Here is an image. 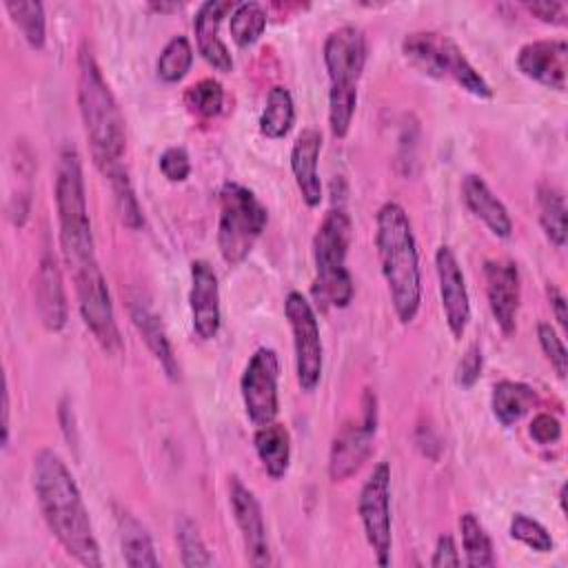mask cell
Masks as SVG:
<instances>
[{"instance_id":"1","label":"cell","mask_w":568,"mask_h":568,"mask_svg":"<svg viewBox=\"0 0 568 568\" xmlns=\"http://www.w3.org/2000/svg\"><path fill=\"white\" fill-rule=\"evenodd\" d=\"M33 493L40 513L69 557L89 568H100V546L84 506L82 493L58 453L38 450L31 468Z\"/></svg>"},{"instance_id":"2","label":"cell","mask_w":568,"mask_h":568,"mask_svg":"<svg viewBox=\"0 0 568 568\" xmlns=\"http://www.w3.org/2000/svg\"><path fill=\"white\" fill-rule=\"evenodd\" d=\"M375 246L395 315L402 324H410L422 304V273L413 226L402 204L384 202L379 206Z\"/></svg>"},{"instance_id":"3","label":"cell","mask_w":568,"mask_h":568,"mask_svg":"<svg viewBox=\"0 0 568 568\" xmlns=\"http://www.w3.org/2000/svg\"><path fill=\"white\" fill-rule=\"evenodd\" d=\"M78 106L91 144V155L98 169L106 175L122 166L126 149L124 118L87 42H82L78 51Z\"/></svg>"},{"instance_id":"4","label":"cell","mask_w":568,"mask_h":568,"mask_svg":"<svg viewBox=\"0 0 568 568\" xmlns=\"http://www.w3.org/2000/svg\"><path fill=\"white\" fill-rule=\"evenodd\" d=\"M324 67L328 73V126L335 138H346L355 106L357 84L366 64V38L359 27L342 24L324 40Z\"/></svg>"},{"instance_id":"5","label":"cell","mask_w":568,"mask_h":568,"mask_svg":"<svg viewBox=\"0 0 568 568\" xmlns=\"http://www.w3.org/2000/svg\"><path fill=\"white\" fill-rule=\"evenodd\" d=\"M55 209L60 224V246L69 271L95 260L91 217L84 195L82 162L75 146H64L55 169Z\"/></svg>"},{"instance_id":"6","label":"cell","mask_w":568,"mask_h":568,"mask_svg":"<svg viewBox=\"0 0 568 568\" xmlns=\"http://www.w3.org/2000/svg\"><path fill=\"white\" fill-rule=\"evenodd\" d=\"M353 240L351 215L337 206L331 209L320 222L313 237L315 282L313 295L324 306L346 308L353 300V275L346 268V255Z\"/></svg>"},{"instance_id":"7","label":"cell","mask_w":568,"mask_h":568,"mask_svg":"<svg viewBox=\"0 0 568 568\" xmlns=\"http://www.w3.org/2000/svg\"><path fill=\"white\" fill-rule=\"evenodd\" d=\"M402 51L406 60L422 73L437 80H453L457 87L479 100L493 98L490 84L468 62L453 38L437 31H413L402 40Z\"/></svg>"},{"instance_id":"8","label":"cell","mask_w":568,"mask_h":568,"mask_svg":"<svg viewBox=\"0 0 568 568\" xmlns=\"http://www.w3.org/2000/svg\"><path fill=\"white\" fill-rule=\"evenodd\" d=\"M268 222L266 206L257 195L237 184L224 182L220 189V217H217V248L226 264L235 266L246 260Z\"/></svg>"},{"instance_id":"9","label":"cell","mask_w":568,"mask_h":568,"mask_svg":"<svg viewBox=\"0 0 568 568\" xmlns=\"http://www.w3.org/2000/svg\"><path fill=\"white\" fill-rule=\"evenodd\" d=\"M73 284H75V297H78V311L87 324V328L93 333L98 344L104 353L118 355L122 351V337L115 322L113 302L109 295L106 280L98 266V260L82 264L71 271Z\"/></svg>"},{"instance_id":"10","label":"cell","mask_w":568,"mask_h":568,"mask_svg":"<svg viewBox=\"0 0 568 568\" xmlns=\"http://www.w3.org/2000/svg\"><path fill=\"white\" fill-rule=\"evenodd\" d=\"M377 433V397L371 388L362 393L359 415L346 419L333 437L328 453V477L344 481L353 477L373 453Z\"/></svg>"},{"instance_id":"11","label":"cell","mask_w":568,"mask_h":568,"mask_svg":"<svg viewBox=\"0 0 568 568\" xmlns=\"http://www.w3.org/2000/svg\"><path fill=\"white\" fill-rule=\"evenodd\" d=\"M284 315L293 333L297 384L304 393H311L317 388L322 379V364H324V348H322L317 315L311 302L300 291H291L286 295Z\"/></svg>"},{"instance_id":"12","label":"cell","mask_w":568,"mask_h":568,"mask_svg":"<svg viewBox=\"0 0 568 568\" xmlns=\"http://www.w3.org/2000/svg\"><path fill=\"white\" fill-rule=\"evenodd\" d=\"M357 513L368 546L373 548L375 561L379 566L390 564V466L388 462H377L364 481L357 499Z\"/></svg>"},{"instance_id":"13","label":"cell","mask_w":568,"mask_h":568,"mask_svg":"<svg viewBox=\"0 0 568 568\" xmlns=\"http://www.w3.org/2000/svg\"><path fill=\"white\" fill-rule=\"evenodd\" d=\"M277 379H280V359L273 348H257L240 379V393L246 408L248 419L255 426H264L275 422L280 397H277Z\"/></svg>"},{"instance_id":"14","label":"cell","mask_w":568,"mask_h":568,"mask_svg":"<svg viewBox=\"0 0 568 568\" xmlns=\"http://www.w3.org/2000/svg\"><path fill=\"white\" fill-rule=\"evenodd\" d=\"M229 499L233 519L240 528L244 552L251 566H271V546L266 535V524L262 515V506L251 488H246L237 477H231L229 481Z\"/></svg>"},{"instance_id":"15","label":"cell","mask_w":568,"mask_h":568,"mask_svg":"<svg viewBox=\"0 0 568 568\" xmlns=\"http://www.w3.org/2000/svg\"><path fill=\"white\" fill-rule=\"evenodd\" d=\"M486 297L490 313L504 335H510L517 326V311L521 300V277L519 268L510 260H486Z\"/></svg>"},{"instance_id":"16","label":"cell","mask_w":568,"mask_h":568,"mask_svg":"<svg viewBox=\"0 0 568 568\" xmlns=\"http://www.w3.org/2000/svg\"><path fill=\"white\" fill-rule=\"evenodd\" d=\"M435 271H437L439 297H442L446 324L453 337L459 339L466 333V326L470 322V300H468L462 266L450 246L442 244L435 251Z\"/></svg>"},{"instance_id":"17","label":"cell","mask_w":568,"mask_h":568,"mask_svg":"<svg viewBox=\"0 0 568 568\" xmlns=\"http://www.w3.org/2000/svg\"><path fill=\"white\" fill-rule=\"evenodd\" d=\"M517 69L537 84L566 91L568 42L564 38H544L526 42L517 51Z\"/></svg>"},{"instance_id":"18","label":"cell","mask_w":568,"mask_h":568,"mask_svg":"<svg viewBox=\"0 0 568 568\" xmlns=\"http://www.w3.org/2000/svg\"><path fill=\"white\" fill-rule=\"evenodd\" d=\"M189 306H191L195 335L200 339H213L222 324V311H220L217 275L206 260L191 262Z\"/></svg>"},{"instance_id":"19","label":"cell","mask_w":568,"mask_h":568,"mask_svg":"<svg viewBox=\"0 0 568 568\" xmlns=\"http://www.w3.org/2000/svg\"><path fill=\"white\" fill-rule=\"evenodd\" d=\"M233 9L235 4L229 0H206L197 7L193 18L197 51L215 71H222V73H229L233 69V58L224 40L220 38V24H222V18Z\"/></svg>"},{"instance_id":"20","label":"cell","mask_w":568,"mask_h":568,"mask_svg":"<svg viewBox=\"0 0 568 568\" xmlns=\"http://www.w3.org/2000/svg\"><path fill=\"white\" fill-rule=\"evenodd\" d=\"M36 306L40 322L47 331L58 333L67 326L69 320V306L64 295V284L60 268L51 255H44L40 260L38 273H36Z\"/></svg>"},{"instance_id":"21","label":"cell","mask_w":568,"mask_h":568,"mask_svg":"<svg viewBox=\"0 0 568 568\" xmlns=\"http://www.w3.org/2000/svg\"><path fill=\"white\" fill-rule=\"evenodd\" d=\"M322 149V133L317 129H304L291 149V171L306 206L315 209L322 202V182L317 173V160Z\"/></svg>"},{"instance_id":"22","label":"cell","mask_w":568,"mask_h":568,"mask_svg":"<svg viewBox=\"0 0 568 568\" xmlns=\"http://www.w3.org/2000/svg\"><path fill=\"white\" fill-rule=\"evenodd\" d=\"M129 315H131L135 328L140 331V335L144 337L149 351L153 353L158 364L164 368L166 377L178 379L180 377V366L175 362L173 348H171L166 331L162 326V320L153 311V306L142 297V293H129Z\"/></svg>"},{"instance_id":"23","label":"cell","mask_w":568,"mask_h":568,"mask_svg":"<svg viewBox=\"0 0 568 568\" xmlns=\"http://www.w3.org/2000/svg\"><path fill=\"white\" fill-rule=\"evenodd\" d=\"M462 200L466 209L479 217L488 231L497 237H510L513 233V220L506 209V204L490 191L486 180L481 175L468 173L462 180Z\"/></svg>"},{"instance_id":"24","label":"cell","mask_w":568,"mask_h":568,"mask_svg":"<svg viewBox=\"0 0 568 568\" xmlns=\"http://www.w3.org/2000/svg\"><path fill=\"white\" fill-rule=\"evenodd\" d=\"M253 446L266 475L275 481L284 479L291 466V433L286 430V426L277 422L257 426L253 435Z\"/></svg>"},{"instance_id":"25","label":"cell","mask_w":568,"mask_h":568,"mask_svg":"<svg viewBox=\"0 0 568 568\" xmlns=\"http://www.w3.org/2000/svg\"><path fill=\"white\" fill-rule=\"evenodd\" d=\"M118 535L124 564L131 568H155L160 559L155 557V548L146 528L126 510L118 513Z\"/></svg>"},{"instance_id":"26","label":"cell","mask_w":568,"mask_h":568,"mask_svg":"<svg viewBox=\"0 0 568 568\" xmlns=\"http://www.w3.org/2000/svg\"><path fill=\"white\" fill-rule=\"evenodd\" d=\"M537 404V393L524 382L501 379L495 384L490 395V406L501 426L517 424Z\"/></svg>"},{"instance_id":"27","label":"cell","mask_w":568,"mask_h":568,"mask_svg":"<svg viewBox=\"0 0 568 568\" xmlns=\"http://www.w3.org/2000/svg\"><path fill=\"white\" fill-rule=\"evenodd\" d=\"M537 206H539V224L548 237V242H552L557 248H561L566 244V200L564 193L548 184V182H539L537 186Z\"/></svg>"},{"instance_id":"28","label":"cell","mask_w":568,"mask_h":568,"mask_svg":"<svg viewBox=\"0 0 568 568\" xmlns=\"http://www.w3.org/2000/svg\"><path fill=\"white\" fill-rule=\"evenodd\" d=\"M459 532H462V548H464V564L470 568H490L495 566V548L484 528V524L473 513H464L459 517Z\"/></svg>"},{"instance_id":"29","label":"cell","mask_w":568,"mask_h":568,"mask_svg":"<svg viewBox=\"0 0 568 568\" xmlns=\"http://www.w3.org/2000/svg\"><path fill=\"white\" fill-rule=\"evenodd\" d=\"M295 122V106L293 95L286 87H273L266 95V106L260 115V133L280 140L284 138Z\"/></svg>"},{"instance_id":"30","label":"cell","mask_w":568,"mask_h":568,"mask_svg":"<svg viewBox=\"0 0 568 568\" xmlns=\"http://www.w3.org/2000/svg\"><path fill=\"white\" fill-rule=\"evenodd\" d=\"M4 9L11 16L13 24L22 31L29 47L42 49L47 40V20H44L42 2H36V0L4 2Z\"/></svg>"},{"instance_id":"31","label":"cell","mask_w":568,"mask_h":568,"mask_svg":"<svg viewBox=\"0 0 568 568\" xmlns=\"http://www.w3.org/2000/svg\"><path fill=\"white\" fill-rule=\"evenodd\" d=\"M229 29L237 47H251L266 29V11L260 2H240L231 11Z\"/></svg>"},{"instance_id":"32","label":"cell","mask_w":568,"mask_h":568,"mask_svg":"<svg viewBox=\"0 0 568 568\" xmlns=\"http://www.w3.org/2000/svg\"><path fill=\"white\" fill-rule=\"evenodd\" d=\"M191 64H193V49H191L189 38L173 36L164 44V49L155 62V73L160 80L173 84V82H180L189 73Z\"/></svg>"},{"instance_id":"33","label":"cell","mask_w":568,"mask_h":568,"mask_svg":"<svg viewBox=\"0 0 568 568\" xmlns=\"http://www.w3.org/2000/svg\"><path fill=\"white\" fill-rule=\"evenodd\" d=\"M106 178H109V184H111V191H113V200H115V209H118V215H120L122 224L129 226V229H142L144 215H142L140 202H138V197L133 193V186H131L126 169L118 166V169L109 171Z\"/></svg>"},{"instance_id":"34","label":"cell","mask_w":568,"mask_h":568,"mask_svg":"<svg viewBox=\"0 0 568 568\" xmlns=\"http://www.w3.org/2000/svg\"><path fill=\"white\" fill-rule=\"evenodd\" d=\"M175 541L180 548L182 566L193 568V566H211L213 564V557L206 550L200 528L186 515L178 517V521H175Z\"/></svg>"},{"instance_id":"35","label":"cell","mask_w":568,"mask_h":568,"mask_svg":"<svg viewBox=\"0 0 568 568\" xmlns=\"http://www.w3.org/2000/svg\"><path fill=\"white\" fill-rule=\"evenodd\" d=\"M184 104L197 118H213L222 111L224 89L217 80L204 78L184 91Z\"/></svg>"},{"instance_id":"36","label":"cell","mask_w":568,"mask_h":568,"mask_svg":"<svg viewBox=\"0 0 568 568\" xmlns=\"http://www.w3.org/2000/svg\"><path fill=\"white\" fill-rule=\"evenodd\" d=\"M510 537L519 544L528 546L535 552H550L555 548V541L550 532L532 517L524 513H515L510 519Z\"/></svg>"},{"instance_id":"37","label":"cell","mask_w":568,"mask_h":568,"mask_svg":"<svg viewBox=\"0 0 568 568\" xmlns=\"http://www.w3.org/2000/svg\"><path fill=\"white\" fill-rule=\"evenodd\" d=\"M537 337H539V346H541L544 355L548 357L550 366L564 379L566 373H568V355H566V346H564L561 337L557 335V331L548 322L537 324Z\"/></svg>"},{"instance_id":"38","label":"cell","mask_w":568,"mask_h":568,"mask_svg":"<svg viewBox=\"0 0 568 568\" xmlns=\"http://www.w3.org/2000/svg\"><path fill=\"white\" fill-rule=\"evenodd\" d=\"M160 171L171 182H184L191 173V160L184 146H169L160 155Z\"/></svg>"},{"instance_id":"39","label":"cell","mask_w":568,"mask_h":568,"mask_svg":"<svg viewBox=\"0 0 568 568\" xmlns=\"http://www.w3.org/2000/svg\"><path fill=\"white\" fill-rule=\"evenodd\" d=\"M481 366H484V357H481V348L477 344L468 346L466 353L462 355L459 364H457V373H455V379L462 388H470L479 375H481Z\"/></svg>"},{"instance_id":"40","label":"cell","mask_w":568,"mask_h":568,"mask_svg":"<svg viewBox=\"0 0 568 568\" xmlns=\"http://www.w3.org/2000/svg\"><path fill=\"white\" fill-rule=\"evenodd\" d=\"M530 437L537 444H555L561 437V422L550 413H537L530 422Z\"/></svg>"},{"instance_id":"41","label":"cell","mask_w":568,"mask_h":568,"mask_svg":"<svg viewBox=\"0 0 568 568\" xmlns=\"http://www.w3.org/2000/svg\"><path fill=\"white\" fill-rule=\"evenodd\" d=\"M532 16H537L541 22L550 24H566L568 22V4L559 0H535L524 4Z\"/></svg>"},{"instance_id":"42","label":"cell","mask_w":568,"mask_h":568,"mask_svg":"<svg viewBox=\"0 0 568 568\" xmlns=\"http://www.w3.org/2000/svg\"><path fill=\"white\" fill-rule=\"evenodd\" d=\"M430 566L433 568H446V566H462V559H459V552H457V546L453 541L450 535H439L437 541H435V550H433V557H430Z\"/></svg>"},{"instance_id":"43","label":"cell","mask_w":568,"mask_h":568,"mask_svg":"<svg viewBox=\"0 0 568 568\" xmlns=\"http://www.w3.org/2000/svg\"><path fill=\"white\" fill-rule=\"evenodd\" d=\"M546 295H548V302H550V306H552V311H555L557 324H559L561 328H566V324H568V311H566V297H564V293L557 288V284H550V282H548Z\"/></svg>"},{"instance_id":"44","label":"cell","mask_w":568,"mask_h":568,"mask_svg":"<svg viewBox=\"0 0 568 568\" xmlns=\"http://www.w3.org/2000/svg\"><path fill=\"white\" fill-rule=\"evenodd\" d=\"M9 215L13 220V224L22 226L27 215H29V195L27 193H16L13 200L9 202Z\"/></svg>"},{"instance_id":"45","label":"cell","mask_w":568,"mask_h":568,"mask_svg":"<svg viewBox=\"0 0 568 568\" xmlns=\"http://www.w3.org/2000/svg\"><path fill=\"white\" fill-rule=\"evenodd\" d=\"M9 444V388L2 390V446Z\"/></svg>"},{"instance_id":"46","label":"cell","mask_w":568,"mask_h":568,"mask_svg":"<svg viewBox=\"0 0 568 568\" xmlns=\"http://www.w3.org/2000/svg\"><path fill=\"white\" fill-rule=\"evenodd\" d=\"M149 7L155 9V11H173V9H180V4H175V2H171V4H166V2H151Z\"/></svg>"},{"instance_id":"47","label":"cell","mask_w":568,"mask_h":568,"mask_svg":"<svg viewBox=\"0 0 568 568\" xmlns=\"http://www.w3.org/2000/svg\"><path fill=\"white\" fill-rule=\"evenodd\" d=\"M559 504H561V510H566V484H561L559 488Z\"/></svg>"}]
</instances>
